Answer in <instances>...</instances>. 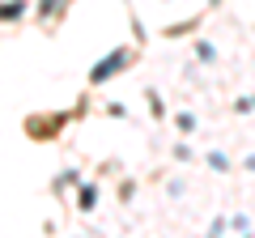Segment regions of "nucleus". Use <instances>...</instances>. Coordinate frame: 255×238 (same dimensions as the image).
I'll return each instance as SVG.
<instances>
[{"mask_svg": "<svg viewBox=\"0 0 255 238\" xmlns=\"http://www.w3.org/2000/svg\"><path fill=\"white\" fill-rule=\"evenodd\" d=\"M124 60H128V51H111V55H107V60H102L98 68H94L90 77H94V81H102V77H111V73H119V64H124Z\"/></svg>", "mask_w": 255, "mask_h": 238, "instance_id": "f257e3e1", "label": "nucleus"}]
</instances>
